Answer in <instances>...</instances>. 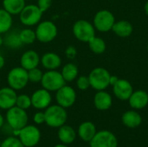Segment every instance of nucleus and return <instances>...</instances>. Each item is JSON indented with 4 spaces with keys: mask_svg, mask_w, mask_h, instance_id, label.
Masks as SVG:
<instances>
[{
    "mask_svg": "<svg viewBox=\"0 0 148 147\" xmlns=\"http://www.w3.org/2000/svg\"><path fill=\"white\" fill-rule=\"evenodd\" d=\"M3 9L10 15H19L22 10L26 5L25 0H3Z\"/></svg>",
    "mask_w": 148,
    "mask_h": 147,
    "instance_id": "nucleus-24",
    "label": "nucleus"
},
{
    "mask_svg": "<svg viewBox=\"0 0 148 147\" xmlns=\"http://www.w3.org/2000/svg\"><path fill=\"white\" fill-rule=\"evenodd\" d=\"M25 1H30V0H25Z\"/></svg>",
    "mask_w": 148,
    "mask_h": 147,
    "instance_id": "nucleus-44",
    "label": "nucleus"
},
{
    "mask_svg": "<svg viewBox=\"0 0 148 147\" xmlns=\"http://www.w3.org/2000/svg\"><path fill=\"white\" fill-rule=\"evenodd\" d=\"M96 127L94 123L90 121H85L79 126L78 135L79 137L86 142H90L96 133Z\"/></svg>",
    "mask_w": 148,
    "mask_h": 147,
    "instance_id": "nucleus-20",
    "label": "nucleus"
},
{
    "mask_svg": "<svg viewBox=\"0 0 148 147\" xmlns=\"http://www.w3.org/2000/svg\"><path fill=\"white\" fill-rule=\"evenodd\" d=\"M122 123L128 128H135L138 127L141 122H142V118L140 114L134 111V110H130L127 111L122 114L121 117Z\"/></svg>",
    "mask_w": 148,
    "mask_h": 147,
    "instance_id": "nucleus-21",
    "label": "nucleus"
},
{
    "mask_svg": "<svg viewBox=\"0 0 148 147\" xmlns=\"http://www.w3.org/2000/svg\"><path fill=\"white\" fill-rule=\"evenodd\" d=\"M52 4V0H37V7L40 9V10L44 13L45 11H47Z\"/></svg>",
    "mask_w": 148,
    "mask_h": 147,
    "instance_id": "nucleus-34",
    "label": "nucleus"
},
{
    "mask_svg": "<svg viewBox=\"0 0 148 147\" xmlns=\"http://www.w3.org/2000/svg\"><path fill=\"white\" fill-rule=\"evenodd\" d=\"M45 123L50 127H60L63 126L68 119V113L64 107L57 105L49 106L45 112Z\"/></svg>",
    "mask_w": 148,
    "mask_h": 147,
    "instance_id": "nucleus-1",
    "label": "nucleus"
},
{
    "mask_svg": "<svg viewBox=\"0 0 148 147\" xmlns=\"http://www.w3.org/2000/svg\"><path fill=\"white\" fill-rule=\"evenodd\" d=\"M56 100L59 106L64 108L70 107L76 101V92L72 87L65 84L56 92Z\"/></svg>",
    "mask_w": 148,
    "mask_h": 147,
    "instance_id": "nucleus-12",
    "label": "nucleus"
},
{
    "mask_svg": "<svg viewBox=\"0 0 148 147\" xmlns=\"http://www.w3.org/2000/svg\"><path fill=\"white\" fill-rule=\"evenodd\" d=\"M61 74L66 82H71L78 77L79 69L78 67L73 62H68L63 65Z\"/></svg>",
    "mask_w": 148,
    "mask_h": 147,
    "instance_id": "nucleus-26",
    "label": "nucleus"
},
{
    "mask_svg": "<svg viewBox=\"0 0 148 147\" xmlns=\"http://www.w3.org/2000/svg\"><path fill=\"white\" fill-rule=\"evenodd\" d=\"M58 138L62 143H63L65 145H69L75 141V139L76 138V133H75V130L73 129V127H71L69 126L63 125L59 127Z\"/></svg>",
    "mask_w": 148,
    "mask_h": 147,
    "instance_id": "nucleus-25",
    "label": "nucleus"
},
{
    "mask_svg": "<svg viewBox=\"0 0 148 147\" xmlns=\"http://www.w3.org/2000/svg\"><path fill=\"white\" fill-rule=\"evenodd\" d=\"M19 36L23 45H30L36 41V36L34 29L26 28L19 31Z\"/></svg>",
    "mask_w": 148,
    "mask_h": 147,
    "instance_id": "nucleus-29",
    "label": "nucleus"
},
{
    "mask_svg": "<svg viewBox=\"0 0 148 147\" xmlns=\"http://www.w3.org/2000/svg\"><path fill=\"white\" fill-rule=\"evenodd\" d=\"M13 25L12 15L7 12L4 9H0V34H5L11 29Z\"/></svg>",
    "mask_w": 148,
    "mask_h": 147,
    "instance_id": "nucleus-27",
    "label": "nucleus"
},
{
    "mask_svg": "<svg viewBox=\"0 0 148 147\" xmlns=\"http://www.w3.org/2000/svg\"><path fill=\"white\" fill-rule=\"evenodd\" d=\"M112 30L120 37H128L132 35L134 31L133 25L130 22L127 20H121L118 22H115Z\"/></svg>",
    "mask_w": 148,
    "mask_h": 147,
    "instance_id": "nucleus-22",
    "label": "nucleus"
},
{
    "mask_svg": "<svg viewBox=\"0 0 148 147\" xmlns=\"http://www.w3.org/2000/svg\"><path fill=\"white\" fill-rule=\"evenodd\" d=\"M16 106L23 109L27 110L29 109L32 105H31V98L30 96L27 94H19L16 97Z\"/></svg>",
    "mask_w": 148,
    "mask_h": 147,
    "instance_id": "nucleus-30",
    "label": "nucleus"
},
{
    "mask_svg": "<svg viewBox=\"0 0 148 147\" xmlns=\"http://www.w3.org/2000/svg\"><path fill=\"white\" fill-rule=\"evenodd\" d=\"M88 43V47H89L90 50L93 53L97 54V55L104 53L107 49L105 41L101 37L94 36L92 39H90V41Z\"/></svg>",
    "mask_w": 148,
    "mask_h": 147,
    "instance_id": "nucleus-28",
    "label": "nucleus"
},
{
    "mask_svg": "<svg viewBox=\"0 0 148 147\" xmlns=\"http://www.w3.org/2000/svg\"><path fill=\"white\" fill-rule=\"evenodd\" d=\"M114 23L115 17L114 14L108 10H101L95 15L93 25L100 32H108L112 30Z\"/></svg>",
    "mask_w": 148,
    "mask_h": 147,
    "instance_id": "nucleus-9",
    "label": "nucleus"
},
{
    "mask_svg": "<svg viewBox=\"0 0 148 147\" xmlns=\"http://www.w3.org/2000/svg\"><path fill=\"white\" fill-rule=\"evenodd\" d=\"M17 94L16 90L10 87H4L0 88V108L8 110L16 106Z\"/></svg>",
    "mask_w": 148,
    "mask_h": 147,
    "instance_id": "nucleus-15",
    "label": "nucleus"
},
{
    "mask_svg": "<svg viewBox=\"0 0 148 147\" xmlns=\"http://www.w3.org/2000/svg\"><path fill=\"white\" fill-rule=\"evenodd\" d=\"M144 8H145V12H146V14L148 16V1L145 3V7H144Z\"/></svg>",
    "mask_w": 148,
    "mask_h": 147,
    "instance_id": "nucleus-40",
    "label": "nucleus"
},
{
    "mask_svg": "<svg viewBox=\"0 0 148 147\" xmlns=\"http://www.w3.org/2000/svg\"><path fill=\"white\" fill-rule=\"evenodd\" d=\"M3 44V36H2V34H0V47Z\"/></svg>",
    "mask_w": 148,
    "mask_h": 147,
    "instance_id": "nucleus-41",
    "label": "nucleus"
},
{
    "mask_svg": "<svg viewBox=\"0 0 148 147\" xmlns=\"http://www.w3.org/2000/svg\"><path fill=\"white\" fill-rule=\"evenodd\" d=\"M147 50H148V43H147Z\"/></svg>",
    "mask_w": 148,
    "mask_h": 147,
    "instance_id": "nucleus-45",
    "label": "nucleus"
},
{
    "mask_svg": "<svg viewBox=\"0 0 148 147\" xmlns=\"http://www.w3.org/2000/svg\"><path fill=\"white\" fill-rule=\"evenodd\" d=\"M1 143H2V142H1V140H0V146H1Z\"/></svg>",
    "mask_w": 148,
    "mask_h": 147,
    "instance_id": "nucleus-43",
    "label": "nucleus"
},
{
    "mask_svg": "<svg viewBox=\"0 0 148 147\" xmlns=\"http://www.w3.org/2000/svg\"><path fill=\"white\" fill-rule=\"evenodd\" d=\"M40 63L47 70H56L62 66V58L56 53L47 52L42 55Z\"/></svg>",
    "mask_w": 148,
    "mask_h": 147,
    "instance_id": "nucleus-17",
    "label": "nucleus"
},
{
    "mask_svg": "<svg viewBox=\"0 0 148 147\" xmlns=\"http://www.w3.org/2000/svg\"><path fill=\"white\" fill-rule=\"evenodd\" d=\"M0 147H24V146L19 139L16 137H10L1 143Z\"/></svg>",
    "mask_w": 148,
    "mask_h": 147,
    "instance_id": "nucleus-32",
    "label": "nucleus"
},
{
    "mask_svg": "<svg viewBox=\"0 0 148 147\" xmlns=\"http://www.w3.org/2000/svg\"><path fill=\"white\" fill-rule=\"evenodd\" d=\"M89 144L90 147H117L118 140L112 132L102 130L95 133Z\"/></svg>",
    "mask_w": 148,
    "mask_h": 147,
    "instance_id": "nucleus-11",
    "label": "nucleus"
},
{
    "mask_svg": "<svg viewBox=\"0 0 148 147\" xmlns=\"http://www.w3.org/2000/svg\"><path fill=\"white\" fill-rule=\"evenodd\" d=\"M29 82L28 70L21 66L11 68L7 75V83L9 87L16 91L23 89Z\"/></svg>",
    "mask_w": 148,
    "mask_h": 147,
    "instance_id": "nucleus-3",
    "label": "nucleus"
},
{
    "mask_svg": "<svg viewBox=\"0 0 148 147\" xmlns=\"http://www.w3.org/2000/svg\"><path fill=\"white\" fill-rule=\"evenodd\" d=\"M74 36L80 42H88L90 39L95 36V29L90 22L80 19L75 22L72 27Z\"/></svg>",
    "mask_w": 148,
    "mask_h": 147,
    "instance_id": "nucleus-4",
    "label": "nucleus"
},
{
    "mask_svg": "<svg viewBox=\"0 0 148 147\" xmlns=\"http://www.w3.org/2000/svg\"><path fill=\"white\" fill-rule=\"evenodd\" d=\"M119 81V78L116 75H111L110 76V81H109V84L111 86H114L117 81Z\"/></svg>",
    "mask_w": 148,
    "mask_h": 147,
    "instance_id": "nucleus-37",
    "label": "nucleus"
},
{
    "mask_svg": "<svg viewBox=\"0 0 148 147\" xmlns=\"http://www.w3.org/2000/svg\"><path fill=\"white\" fill-rule=\"evenodd\" d=\"M3 45L12 49H19L23 45L20 39L19 31L17 30L10 29L8 32L5 33V36H3Z\"/></svg>",
    "mask_w": 148,
    "mask_h": 147,
    "instance_id": "nucleus-23",
    "label": "nucleus"
},
{
    "mask_svg": "<svg viewBox=\"0 0 148 147\" xmlns=\"http://www.w3.org/2000/svg\"><path fill=\"white\" fill-rule=\"evenodd\" d=\"M3 117L2 114L0 113V128L3 126Z\"/></svg>",
    "mask_w": 148,
    "mask_h": 147,
    "instance_id": "nucleus-39",
    "label": "nucleus"
},
{
    "mask_svg": "<svg viewBox=\"0 0 148 147\" xmlns=\"http://www.w3.org/2000/svg\"><path fill=\"white\" fill-rule=\"evenodd\" d=\"M113 92L117 99L121 101H128L134 92V88L127 80L119 79V81L113 86Z\"/></svg>",
    "mask_w": 148,
    "mask_h": 147,
    "instance_id": "nucleus-14",
    "label": "nucleus"
},
{
    "mask_svg": "<svg viewBox=\"0 0 148 147\" xmlns=\"http://www.w3.org/2000/svg\"><path fill=\"white\" fill-rule=\"evenodd\" d=\"M42 88L49 92H56L66 84L61 72L57 70H47L43 73L40 81Z\"/></svg>",
    "mask_w": 148,
    "mask_h": 147,
    "instance_id": "nucleus-7",
    "label": "nucleus"
},
{
    "mask_svg": "<svg viewBox=\"0 0 148 147\" xmlns=\"http://www.w3.org/2000/svg\"><path fill=\"white\" fill-rule=\"evenodd\" d=\"M18 137L24 147H33L40 141L41 133L36 126L29 125L20 129Z\"/></svg>",
    "mask_w": 148,
    "mask_h": 147,
    "instance_id": "nucleus-10",
    "label": "nucleus"
},
{
    "mask_svg": "<svg viewBox=\"0 0 148 147\" xmlns=\"http://www.w3.org/2000/svg\"><path fill=\"white\" fill-rule=\"evenodd\" d=\"M77 51L76 49L74 46H69L67 47L66 50H65V55L69 59H74L76 56Z\"/></svg>",
    "mask_w": 148,
    "mask_h": 147,
    "instance_id": "nucleus-36",
    "label": "nucleus"
},
{
    "mask_svg": "<svg viewBox=\"0 0 148 147\" xmlns=\"http://www.w3.org/2000/svg\"><path fill=\"white\" fill-rule=\"evenodd\" d=\"M128 101L132 108L135 110L143 109L148 105V94L144 90L134 91Z\"/></svg>",
    "mask_w": 148,
    "mask_h": 147,
    "instance_id": "nucleus-18",
    "label": "nucleus"
},
{
    "mask_svg": "<svg viewBox=\"0 0 148 147\" xmlns=\"http://www.w3.org/2000/svg\"><path fill=\"white\" fill-rule=\"evenodd\" d=\"M4 65H5V59L2 55H0V70L4 67Z\"/></svg>",
    "mask_w": 148,
    "mask_h": 147,
    "instance_id": "nucleus-38",
    "label": "nucleus"
},
{
    "mask_svg": "<svg viewBox=\"0 0 148 147\" xmlns=\"http://www.w3.org/2000/svg\"><path fill=\"white\" fill-rule=\"evenodd\" d=\"M90 82V87L96 91L105 90L110 84V73L104 68H95L91 70L88 75Z\"/></svg>",
    "mask_w": 148,
    "mask_h": 147,
    "instance_id": "nucleus-5",
    "label": "nucleus"
},
{
    "mask_svg": "<svg viewBox=\"0 0 148 147\" xmlns=\"http://www.w3.org/2000/svg\"><path fill=\"white\" fill-rule=\"evenodd\" d=\"M30 98L32 107L39 110L46 109L49 106H50V103L52 101V96L50 94V92L44 88L36 90L32 94Z\"/></svg>",
    "mask_w": 148,
    "mask_h": 147,
    "instance_id": "nucleus-13",
    "label": "nucleus"
},
{
    "mask_svg": "<svg viewBox=\"0 0 148 147\" xmlns=\"http://www.w3.org/2000/svg\"><path fill=\"white\" fill-rule=\"evenodd\" d=\"M54 147H67L65 145H62V144H59V145H56V146Z\"/></svg>",
    "mask_w": 148,
    "mask_h": 147,
    "instance_id": "nucleus-42",
    "label": "nucleus"
},
{
    "mask_svg": "<svg viewBox=\"0 0 148 147\" xmlns=\"http://www.w3.org/2000/svg\"><path fill=\"white\" fill-rule=\"evenodd\" d=\"M33 120L37 125L45 123V114H44V112H37V113H36L34 114Z\"/></svg>",
    "mask_w": 148,
    "mask_h": 147,
    "instance_id": "nucleus-35",
    "label": "nucleus"
},
{
    "mask_svg": "<svg viewBox=\"0 0 148 147\" xmlns=\"http://www.w3.org/2000/svg\"><path fill=\"white\" fill-rule=\"evenodd\" d=\"M41 62V57L35 50H26L20 58V66L26 70L37 68Z\"/></svg>",
    "mask_w": 148,
    "mask_h": 147,
    "instance_id": "nucleus-16",
    "label": "nucleus"
},
{
    "mask_svg": "<svg viewBox=\"0 0 148 147\" xmlns=\"http://www.w3.org/2000/svg\"><path fill=\"white\" fill-rule=\"evenodd\" d=\"M28 120L29 118L26 110H23L16 106H14L7 110L6 120L13 130H20L27 126Z\"/></svg>",
    "mask_w": 148,
    "mask_h": 147,
    "instance_id": "nucleus-8",
    "label": "nucleus"
},
{
    "mask_svg": "<svg viewBox=\"0 0 148 147\" xmlns=\"http://www.w3.org/2000/svg\"><path fill=\"white\" fill-rule=\"evenodd\" d=\"M42 71L37 68H32L30 70H28V76H29V81L33 83H38L41 81L42 77Z\"/></svg>",
    "mask_w": 148,
    "mask_h": 147,
    "instance_id": "nucleus-31",
    "label": "nucleus"
},
{
    "mask_svg": "<svg viewBox=\"0 0 148 147\" xmlns=\"http://www.w3.org/2000/svg\"><path fill=\"white\" fill-rule=\"evenodd\" d=\"M113 104L112 96L106 91H98L94 97V105L100 111H106L111 107Z\"/></svg>",
    "mask_w": 148,
    "mask_h": 147,
    "instance_id": "nucleus-19",
    "label": "nucleus"
},
{
    "mask_svg": "<svg viewBox=\"0 0 148 147\" xmlns=\"http://www.w3.org/2000/svg\"><path fill=\"white\" fill-rule=\"evenodd\" d=\"M36 40L42 43H49L56 39L58 34V29L52 21L45 20L40 22L35 29Z\"/></svg>",
    "mask_w": 148,
    "mask_h": 147,
    "instance_id": "nucleus-2",
    "label": "nucleus"
},
{
    "mask_svg": "<svg viewBox=\"0 0 148 147\" xmlns=\"http://www.w3.org/2000/svg\"><path fill=\"white\" fill-rule=\"evenodd\" d=\"M76 86L78 89L82 91H85L90 88V82L88 76L86 75H80L76 78Z\"/></svg>",
    "mask_w": 148,
    "mask_h": 147,
    "instance_id": "nucleus-33",
    "label": "nucleus"
},
{
    "mask_svg": "<svg viewBox=\"0 0 148 147\" xmlns=\"http://www.w3.org/2000/svg\"><path fill=\"white\" fill-rule=\"evenodd\" d=\"M42 12L36 4H26L19 13V20L22 24L27 27L37 25L42 17Z\"/></svg>",
    "mask_w": 148,
    "mask_h": 147,
    "instance_id": "nucleus-6",
    "label": "nucleus"
}]
</instances>
